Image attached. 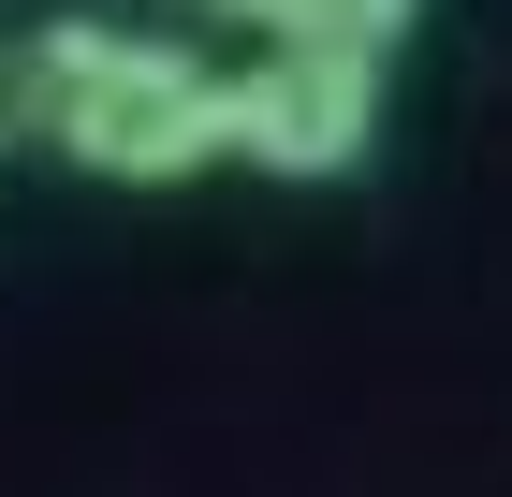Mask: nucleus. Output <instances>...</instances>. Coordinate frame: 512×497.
Instances as JSON below:
<instances>
[{"label": "nucleus", "mask_w": 512, "mask_h": 497, "mask_svg": "<svg viewBox=\"0 0 512 497\" xmlns=\"http://www.w3.org/2000/svg\"><path fill=\"white\" fill-rule=\"evenodd\" d=\"M0 117H30L103 191H176L220 161V59H191L176 30H132V15H59V30L15 44Z\"/></svg>", "instance_id": "obj_1"}, {"label": "nucleus", "mask_w": 512, "mask_h": 497, "mask_svg": "<svg viewBox=\"0 0 512 497\" xmlns=\"http://www.w3.org/2000/svg\"><path fill=\"white\" fill-rule=\"evenodd\" d=\"M381 147V59H322V44H264L249 74H220V161L278 176V191H337Z\"/></svg>", "instance_id": "obj_2"}, {"label": "nucleus", "mask_w": 512, "mask_h": 497, "mask_svg": "<svg viewBox=\"0 0 512 497\" xmlns=\"http://www.w3.org/2000/svg\"><path fill=\"white\" fill-rule=\"evenodd\" d=\"M410 30H425V0H278L264 44H322V59H381V74H395Z\"/></svg>", "instance_id": "obj_3"}, {"label": "nucleus", "mask_w": 512, "mask_h": 497, "mask_svg": "<svg viewBox=\"0 0 512 497\" xmlns=\"http://www.w3.org/2000/svg\"><path fill=\"white\" fill-rule=\"evenodd\" d=\"M191 15H235V30H278V0H191Z\"/></svg>", "instance_id": "obj_4"}, {"label": "nucleus", "mask_w": 512, "mask_h": 497, "mask_svg": "<svg viewBox=\"0 0 512 497\" xmlns=\"http://www.w3.org/2000/svg\"><path fill=\"white\" fill-rule=\"evenodd\" d=\"M0 132H15V117H0Z\"/></svg>", "instance_id": "obj_5"}]
</instances>
